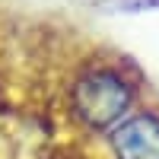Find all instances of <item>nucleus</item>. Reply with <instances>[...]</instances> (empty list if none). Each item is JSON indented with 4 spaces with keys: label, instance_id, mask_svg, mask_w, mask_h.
<instances>
[{
    "label": "nucleus",
    "instance_id": "nucleus-2",
    "mask_svg": "<svg viewBox=\"0 0 159 159\" xmlns=\"http://www.w3.org/2000/svg\"><path fill=\"white\" fill-rule=\"evenodd\" d=\"M102 140L111 159H159V108L150 102L137 105Z\"/></svg>",
    "mask_w": 159,
    "mask_h": 159
},
{
    "label": "nucleus",
    "instance_id": "nucleus-1",
    "mask_svg": "<svg viewBox=\"0 0 159 159\" xmlns=\"http://www.w3.org/2000/svg\"><path fill=\"white\" fill-rule=\"evenodd\" d=\"M143 105V76L124 57H96L76 67L67 86V115L89 137H105Z\"/></svg>",
    "mask_w": 159,
    "mask_h": 159
}]
</instances>
